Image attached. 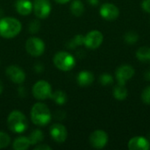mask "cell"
I'll use <instances>...</instances> for the list:
<instances>
[{
  "mask_svg": "<svg viewBox=\"0 0 150 150\" xmlns=\"http://www.w3.org/2000/svg\"><path fill=\"white\" fill-rule=\"evenodd\" d=\"M25 50L32 56H40L45 51V43L38 37H31L25 42Z\"/></svg>",
  "mask_w": 150,
  "mask_h": 150,
  "instance_id": "6",
  "label": "cell"
},
{
  "mask_svg": "<svg viewBox=\"0 0 150 150\" xmlns=\"http://www.w3.org/2000/svg\"><path fill=\"white\" fill-rule=\"evenodd\" d=\"M33 95L38 100H45L51 97L52 87L50 83L45 80H40L33 86Z\"/></svg>",
  "mask_w": 150,
  "mask_h": 150,
  "instance_id": "5",
  "label": "cell"
},
{
  "mask_svg": "<svg viewBox=\"0 0 150 150\" xmlns=\"http://www.w3.org/2000/svg\"><path fill=\"white\" fill-rule=\"evenodd\" d=\"M22 25L15 18L5 17L0 18V36L4 39L16 37L21 31Z\"/></svg>",
  "mask_w": 150,
  "mask_h": 150,
  "instance_id": "1",
  "label": "cell"
},
{
  "mask_svg": "<svg viewBox=\"0 0 150 150\" xmlns=\"http://www.w3.org/2000/svg\"><path fill=\"white\" fill-rule=\"evenodd\" d=\"M11 143V137L4 132L0 131V149L8 147Z\"/></svg>",
  "mask_w": 150,
  "mask_h": 150,
  "instance_id": "23",
  "label": "cell"
},
{
  "mask_svg": "<svg viewBox=\"0 0 150 150\" xmlns=\"http://www.w3.org/2000/svg\"><path fill=\"white\" fill-rule=\"evenodd\" d=\"M70 11L76 17H80L84 12V5L81 0H74L70 4Z\"/></svg>",
  "mask_w": 150,
  "mask_h": 150,
  "instance_id": "18",
  "label": "cell"
},
{
  "mask_svg": "<svg viewBox=\"0 0 150 150\" xmlns=\"http://www.w3.org/2000/svg\"><path fill=\"white\" fill-rule=\"evenodd\" d=\"M6 76L15 83H22L25 80V74L24 70L17 65H10L6 69Z\"/></svg>",
  "mask_w": 150,
  "mask_h": 150,
  "instance_id": "11",
  "label": "cell"
},
{
  "mask_svg": "<svg viewBox=\"0 0 150 150\" xmlns=\"http://www.w3.org/2000/svg\"><path fill=\"white\" fill-rule=\"evenodd\" d=\"M52 10L49 0H34L33 4V11L39 18H46L49 16Z\"/></svg>",
  "mask_w": 150,
  "mask_h": 150,
  "instance_id": "7",
  "label": "cell"
},
{
  "mask_svg": "<svg viewBox=\"0 0 150 150\" xmlns=\"http://www.w3.org/2000/svg\"><path fill=\"white\" fill-rule=\"evenodd\" d=\"M3 90H4V85H3V83H2V81L0 80V94L3 92Z\"/></svg>",
  "mask_w": 150,
  "mask_h": 150,
  "instance_id": "34",
  "label": "cell"
},
{
  "mask_svg": "<svg viewBox=\"0 0 150 150\" xmlns=\"http://www.w3.org/2000/svg\"><path fill=\"white\" fill-rule=\"evenodd\" d=\"M138 38H139V36H138V34L136 33H134L133 31H130V32L126 33L125 41L127 43H128V44H134L138 40Z\"/></svg>",
  "mask_w": 150,
  "mask_h": 150,
  "instance_id": "24",
  "label": "cell"
},
{
  "mask_svg": "<svg viewBox=\"0 0 150 150\" xmlns=\"http://www.w3.org/2000/svg\"><path fill=\"white\" fill-rule=\"evenodd\" d=\"M54 66L62 71H69L76 65V59L72 54L65 51H60L54 56Z\"/></svg>",
  "mask_w": 150,
  "mask_h": 150,
  "instance_id": "4",
  "label": "cell"
},
{
  "mask_svg": "<svg viewBox=\"0 0 150 150\" xmlns=\"http://www.w3.org/2000/svg\"><path fill=\"white\" fill-rule=\"evenodd\" d=\"M136 57L143 62H150V47H142L136 52Z\"/></svg>",
  "mask_w": 150,
  "mask_h": 150,
  "instance_id": "20",
  "label": "cell"
},
{
  "mask_svg": "<svg viewBox=\"0 0 150 150\" xmlns=\"http://www.w3.org/2000/svg\"><path fill=\"white\" fill-rule=\"evenodd\" d=\"M145 78H146L148 81H150V70L146 72V74H145Z\"/></svg>",
  "mask_w": 150,
  "mask_h": 150,
  "instance_id": "33",
  "label": "cell"
},
{
  "mask_svg": "<svg viewBox=\"0 0 150 150\" xmlns=\"http://www.w3.org/2000/svg\"><path fill=\"white\" fill-rule=\"evenodd\" d=\"M56 3H58V4H67V3H69L70 0H54Z\"/></svg>",
  "mask_w": 150,
  "mask_h": 150,
  "instance_id": "31",
  "label": "cell"
},
{
  "mask_svg": "<svg viewBox=\"0 0 150 150\" xmlns=\"http://www.w3.org/2000/svg\"><path fill=\"white\" fill-rule=\"evenodd\" d=\"M100 83L101 84L103 85H109V84H112V82H113V78L111 75L109 74H103L100 76Z\"/></svg>",
  "mask_w": 150,
  "mask_h": 150,
  "instance_id": "25",
  "label": "cell"
},
{
  "mask_svg": "<svg viewBox=\"0 0 150 150\" xmlns=\"http://www.w3.org/2000/svg\"><path fill=\"white\" fill-rule=\"evenodd\" d=\"M15 8L18 14L27 16L33 11V3L30 0H18L15 4Z\"/></svg>",
  "mask_w": 150,
  "mask_h": 150,
  "instance_id": "15",
  "label": "cell"
},
{
  "mask_svg": "<svg viewBox=\"0 0 150 150\" xmlns=\"http://www.w3.org/2000/svg\"><path fill=\"white\" fill-rule=\"evenodd\" d=\"M128 149L131 150H148L150 149L149 142L144 137L136 136L128 142Z\"/></svg>",
  "mask_w": 150,
  "mask_h": 150,
  "instance_id": "14",
  "label": "cell"
},
{
  "mask_svg": "<svg viewBox=\"0 0 150 150\" xmlns=\"http://www.w3.org/2000/svg\"><path fill=\"white\" fill-rule=\"evenodd\" d=\"M49 134L52 139L58 143L64 142L68 137V132H67L66 127L63 125L59 124V123H55L50 127Z\"/></svg>",
  "mask_w": 150,
  "mask_h": 150,
  "instance_id": "10",
  "label": "cell"
},
{
  "mask_svg": "<svg viewBox=\"0 0 150 150\" xmlns=\"http://www.w3.org/2000/svg\"><path fill=\"white\" fill-rule=\"evenodd\" d=\"M113 96L118 100H124L127 96V90L125 87V84H120L113 89Z\"/></svg>",
  "mask_w": 150,
  "mask_h": 150,
  "instance_id": "21",
  "label": "cell"
},
{
  "mask_svg": "<svg viewBox=\"0 0 150 150\" xmlns=\"http://www.w3.org/2000/svg\"><path fill=\"white\" fill-rule=\"evenodd\" d=\"M52 115L47 105L43 103H36L31 110V120L33 124L39 127L47 125L51 120Z\"/></svg>",
  "mask_w": 150,
  "mask_h": 150,
  "instance_id": "2",
  "label": "cell"
},
{
  "mask_svg": "<svg viewBox=\"0 0 150 150\" xmlns=\"http://www.w3.org/2000/svg\"><path fill=\"white\" fill-rule=\"evenodd\" d=\"M52 148L47 146V145H45V144H40V145H37L34 147V150H51Z\"/></svg>",
  "mask_w": 150,
  "mask_h": 150,
  "instance_id": "30",
  "label": "cell"
},
{
  "mask_svg": "<svg viewBox=\"0 0 150 150\" xmlns=\"http://www.w3.org/2000/svg\"><path fill=\"white\" fill-rule=\"evenodd\" d=\"M31 143L28 137L19 136L16 138L12 143V148L15 150H25L30 147Z\"/></svg>",
  "mask_w": 150,
  "mask_h": 150,
  "instance_id": "17",
  "label": "cell"
},
{
  "mask_svg": "<svg viewBox=\"0 0 150 150\" xmlns=\"http://www.w3.org/2000/svg\"><path fill=\"white\" fill-rule=\"evenodd\" d=\"M50 98L53 99V101L54 103H56L57 105H64L68 99L66 93L62 91H56L54 92H52Z\"/></svg>",
  "mask_w": 150,
  "mask_h": 150,
  "instance_id": "22",
  "label": "cell"
},
{
  "mask_svg": "<svg viewBox=\"0 0 150 150\" xmlns=\"http://www.w3.org/2000/svg\"><path fill=\"white\" fill-rule=\"evenodd\" d=\"M134 75V69L131 65H122L116 70V78L118 80V83L125 84L126 83L131 79Z\"/></svg>",
  "mask_w": 150,
  "mask_h": 150,
  "instance_id": "12",
  "label": "cell"
},
{
  "mask_svg": "<svg viewBox=\"0 0 150 150\" xmlns=\"http://www.w3.org/2000/svg\"><path fill=\"white\" fill-rule=\"evenodd\" d=\"M7 126L14 133L20 134L28 127V121L25 114L19 111H12L7 118Z\"/></svg>",
  "mask_w": 150,
  "mask_h": 150,
  "instance_id": "3",
  "label": "cell"
},
{
  "mask_svg": "<svg viewBox=\"0 0 150 150\" xmlns=\"http://www.w3.org/2000/svg\"><path fill=\"white\" fill-rule=\"evenodd\" d=\"M142 99L145 104L150 105V86H148L142 94Z\"/></svg>",
  "mask_w": 150,
  "mask_h": 150,
  "instance_id": "27",
  "label": "cell"
},
{
  "mask_svg": "<svg viewBox=\"0 0 150 150\" xmlns=\"http://www.w3.org/2000/svg\"><path fill=\"white\" fill-rule=\"evenodd\" d=\"M88 2L91 4V5H97L98 4V0H88Z\"/></svg>",
  "mask_w": 150,
  "mask_h": 150,
  "instance_id": "32",
  "label": "cell"
},
{
  "mask_svg": "<svg viewBox=\"0 0 150 150\" xmlns=\"http://www.w3.org/2000/svg\"><path fill=\"white\" fill-rule=\"evenodd\" d=\"M99 13L101 17L106 20H114L119 17L120 11L116 5L111 3H105L100 7Z\"/></svg>",
  "mask_w": 150,
  "mask_h": 150,
  "instance_id": "13",
  "label": "cell"
},
{
  "mask_svg": "<svg viewBox=\"0 0 150 150\" xmlns=\"http://www.w3.org/2000/svg\"><path fill=\"white\" fill-rule=\"evenodd\" d=\"M94 81V76L91 71L83 70L77 76V83L82 87H86L91 85Z\"/></svg>",
  "mask_w": 150,
  "mask_h": 150,
  "instance_id": "16",
  "label": "cell"
},
{
  "mask_svg": "<svg viewBox=\"0 0 150 150\" xmlns=\"http://www.w3.org/2000/svg\"><path fill=\"white\" fill-rule=\"evenodd\" d=\"M71 42L74 45V47L76 46H81V45L84 44V36L82 34H77L74 37V39L72 40Z\"/></svg>",
  "mask_w": 150,
  "mask_h": 150,
  "instance_id": "26",
  "label": "cell"
},
{
  "mask_svg": "<svg viewBox=\"0 0 150 150\" xmlns=\"http://www.w3.org/2000/svg\"><path fill=\"white\" fill-rule=\"evenodd\" d=\"M142 7L145 11L150 13V0H143L142 3Z\"/></svg>",
  "mask_w": 150,
  "mask_h": 150,
  "instance_id": "29",
  "label": "cell"
},
{
  "mask_svg": "<svg viewBox=\"0 0 150 150\" xmlns=\"http://www.w3.org/2000/svg\"><path fill=\"white\" fill-rule=\"evenodd\" d=\"M104 36L101 32L92 30L84 36V45L90 49H96L102 44Z\"/></svg>",
  "mask_w": 150,
  "mask_h": 150,
  "instance_id": "8",
  "label": "cell"
},
{
  "mask_svg": "<svg viewBox=\"0 0 150 150\" xmlns=\"http://www.w3.org/2000/svg\"><path fill=\"white\" fill-rule=\"evenodd\" d=\"M31 145H36L40 143L44 140V134L40 129H34L31 132L29 137H28Z\"/></svg>",
  "mask_w": 150,
  "mask_h": 150,
  "instance_id": "19",
  "label": "cell"
},
{
  "mask_svg": "<svg viewBox=\"0 0 150 150\" xmlns=\"http://www.w3.org/2000/svg\"><path fill=\"white\" fill-rule=\"evenodd\" d=\"M108 142V135L103 130H96L90 136L91 145L98 149H103Z\"/></svg>",
  "mask_w": 150,
  "mask_h": 150,
  "instance_id": "9",
  "label": "cell"
},
{
  "mask_svg": "<svg viewBox=\"0 0 150 150\" xmlns=\"http://www.w3.org/2000/svg\"><path fill=\"white\" fill-rule=\"evenodd\" d=\"M40 28V25L38 20H33L29 25V30L32 33H38Z\"/></svg>",
  "mask_w": 150,
  "mask_h": 150,
  "instance_id": "28",
  "label": "cell"
}]
</instances>
